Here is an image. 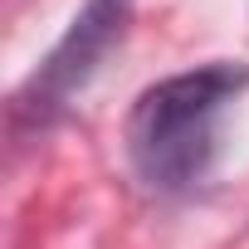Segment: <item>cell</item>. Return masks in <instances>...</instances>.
I'll use <instances>...</instances> for the list:
<instances>
[{"mask_svg":"<svg viewBox=\"0 0 249 249\" xmlns=\"http://www.w3.org/2000/svg\"><path fill=\"white\" fill-rule=\"evenodd\" d=\"M249 88V64L215 59L186 73H171L137 93L127 112V161L137 181L157 196H191L205 186L220 157L225 112Z\"/></svg>","mask_w":249,"mask_h":249,"instance_id":"obj_1","label":"cell"},{"mask_svg":"<svg viewBox=\"0 0 249 249\" xmlns=\"http://www.w3.org/2000/svg\"><path fill=\"white\" fill-rule=\"evenodd\" d=\"M137 0H83L69 30L54 39V49L25 73V83L10 98V127L15 132H44L69 112V103L93 83L103 59L122 44L132 25Z\"/></svg>","mask_w":249,"mask_h":249,"instance_id":"obj_2","label":"cell"}]
</instances>
